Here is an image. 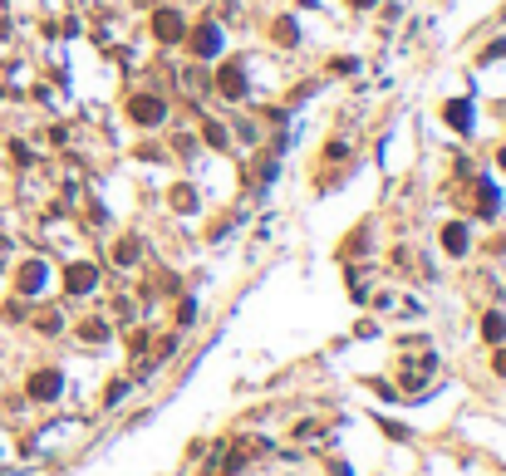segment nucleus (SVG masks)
<instances>
[{
	"label": "nucleus",
	"instance_id": "f257e3e1",
	"mask_svg": "<svg viewBox=\"0 0 506 476\" xmlns=\"http://www.w3.org/2000/svg\"><path fill=\"white\" fill-rule=\"evenodd\" d=\"M133 118H138V123H158V118H163V103H158V98H133Z\"/></svg>",
	"mask_w": 506,
	"mask_h": 476
},
{
	"label": "nucleus",
	"instance_id": "39448f33",
	"mask_svg": "<svg viewBox=\"0 0 506 476\" xmlns=\"http://www.w3.org/2000/svg\"><path fill=\"white\" fill-rule=\"evenodd\" d=\"M447 251H467V231L462 226H447Z\"/></svg>",
	"mask_w": 506,
	"mask_h": 476
},
{
	"label": "nucleus",
	"instance_id": "6e6552de",
	"mask_svg": "<svg viewBox=\"0 0 506 476\" xmlns=\"http://www.w3.org/2000/svg\"><path fill=\"white\" fill-rule=\"evenodd\" d=\"M354 5H369V0H354Z\"/></svg>",
	"mask_w": 506,
	"mask_h": 476
},
{
	"label": "nucleus",
	"instance_id": "f03ea898",
	"mask_svg": "<svg viewBox=\"0 0 506 476\" xmlns=\"http://www.w3.org/2000/svg\"><path fill=\"white\" fill-rule=\"evenodd\" d=\"M197 54H216L221 49V35H216V25H206V30H197V44H192Z\"/></svg>",
	"mask_w": 506,
	"mask_h": 476
},
{
	"label": "nucleus",
	"instance_id": "7ed1b4c3",
	"mask_svg": "<svg viewBox=\"0 0 506 476\" xmlns=\"http://www.w3.org/2000/svg\"><path fill=\"white\" fill-rule=\"evenodd\" d=\"M177 30H182V20H177L172 10H163V15H158V35H163V40H172Z\"/></svg>",
	"mask_w": 506,
	"mask_h": 476
},
{
	"label": "nucleus",
	"instance_id": "423d86ee",
	"mask_svg": "<svg viewBox=\"0 0 506 476\" xmlns=\"http://www.w3.org/2000/svg\"><path fill=\"white\" fill-rule=\"evenodd\" d=\"M221 89H226V94H241V69H226V74H221Z\"/></svg>",
	"mask_w": 506,
	"mask_h": 476
},
{
	"label": "nucleus",
	"instance_id": "0eeeda50",
	"mask_svg": "<svg viewBox=\"0 0 506 476\" xmlns=\"http://www.w3.org/2000/svg\"><path fill=\"white\" fill-rule=\"evenodd\" d=\"M447 118H452V128H472V123H467V103H452Z\"/></svg>",
	"mask_w": 506,
	"mask_h": 476
},
{
	"label": "nucleus",
	"instance_id": "20e7f679",
	"mask_svg": "<svg viewBox=\"0 0 506 476\" xmlns=\"http://www.w3.org/2000/svg\"><path fill=\"white\" fill-rule=\"evenodd\" d=\"M89 285H94V270H89V266L69 270V290H89Z\"/></svg>",
	"mask_w": 506,
	"mask_h": 476
}]
</instances>
